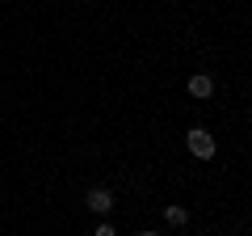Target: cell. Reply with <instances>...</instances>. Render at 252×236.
Instances as JSON below:
<instances>
[{
	"label": "cell",
	"instance_id": "1",
	"mask_svg": "<svg viewBox=\"0 0 252 236\" xmlns=\"http://www.w3.org/2000/svg\"><path fill=\"white\" fill-rule=\"evenodd\" d=\"M185 144H189V152L198 156V160H210V156L219 152V144H215V135H210L206 127H193V131H189V135H185Z\"/></svg>",
	"mask_w": 252,
	"mask_h": 236
},
{
	"label": "cell",
	"instance_id": "2",
	"mask_svg": "<svg viewBox=\"0 0 252 236\" xmlns=\"http://www.w3.org/2000/svg\"><path fill=\"white\" fill-rule=\"evenodd\" d=\"M84 207H89L93 215H109V211H114V194H109L105 186H93L89 198H84Z\"/></svg>",
	"mask_w": 252,
	"mask_h": 236
},
{
	"label": "cell",
	"instance_id": "3",
	"mask_svg": "<svg viewBox=\"0 0 252 236\" xmlns=\"http://www.w3.org/2000/svg\"><path fill=\"white\" fill-rule=\"evenodd\" d=\"M210 93H215V80H210L206 72L189 76V97H210Z\"/></svg>",
	"mask_w": 252,
	"mask_h": 236
},
{
	"label": "cell",
	"instance_id": "4",
	"mask_svg": "<svg viewBox=\"0 0 252 236\" xmlns=\"http://www.w3.org/2000/svg\"><path fill=\"white\" fill-rule=\"evenodd\" d=\"M164 219H168L172 228H185V224H189V211H185V207H177V202H172V207H164Z\"/></svg>",
	"mask_w": 252,
	"mask_h": 236
},
{
	"label": "cell",
	"instance_id": "5",
	"mask_svg": "<svg viewBox=\"0 0 252 236\" xmlns=\"http://www.w3.org/2000/svg\"><path fill=\"white\" fill-rule=\"evenodd\" d=\"M93 236H118V232H114V224H97V232H93Z\"/></svg>",
	"mask_w": 252,
	"mask_h": 236
},
{
	"label": "cell",
	"instance_id": "6",
	"mask_svg": "<svg viewBox=\"0 0 252 236\" xmlns=\"http://www.w3.org/2000/svg\"><path fill=\"white\" fill-rule=\"evenodd\" d=\"M143 236H156V232H143Z\"/></svg>",
	"mask_w": 252,
	"mask_h": 236
}]
</instances>
